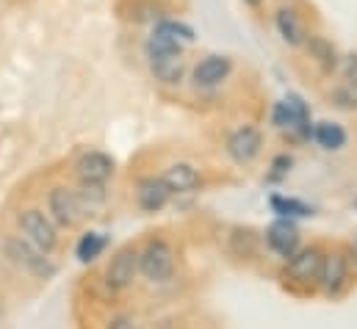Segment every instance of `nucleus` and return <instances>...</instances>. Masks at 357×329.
Segmentation results:
<instances>
[{
	"label": "nucleus",
	"mask_w": 357,
	"mask_h": 329,
	"mask_svg": "<svg viewBox=\"0 0 357 329\" xmlns=\"http://www.w3.org/2000/svg\"><path fill=\"white\" fill-rule=\"evenodd\" d=\"M347 280H349V263L344 254H330L324 257V266H321V277H319V285L327 296H338L344 288H347Z\"/></svg>",
	"instance_id": "nucleus-10"
},
{
	"label": "nucleus",
	"mask_w": 357,
	"mask_h": 329,
	"mask_svg": "<svg viewBox=\"0 0 357 329\" xmlns=\"http://www.w3.org/2000/svg\"><path fill=\"white\" fill-rule=\"evenodd\" d=\"M139 271L150 282H167L175 274V252L167 241L155 238L139 252Z\"/></svg>",
	"instance_id": "nucleus-2"
},
{
	"label": "nucleus",
	"mask_w": 357,
	"mask_h": 329,
	"mask_svg": "<svg viewBox=\"0 0 357 329\" xmlns=\"http://www.w3.org/2000/svg\"><path fill=\"white\" fill-rule=\"evenodd\" d=\"M75 171L81 177V183H105L111 174H114V161L105 155V153H86L78 164Z\"/></svg>",
	"instance_id": "nucleus-13"
},
{
	"label": "nucleus",
	"mask_w": 357,
	"mask_h": 329,
	"mask_svg": "<svg viewBox=\"0 0 357 329\" xmlns=\"http://www.w3.org/2000/svg\"><path fill=\"white\" fill-rule=\"evenodd\" d=\"M147 59H150V70L158 83L175 86L185 75V59H183V45L153 33L147 39Z\"/></svg>",
	"instance_id": "nucleus-1"
},
{
	"label": "nucleus",
	"mask_w": 357,
	"mask_h": 329,
	"mask_svg": "<svg viewBox=\"0 0 357 329\" xmlns=\"http://www.w3.org/2000/svg\"><path fill=\"white\" fill-rule=\"evenodd\" d=\"M153 33L167 36V39H172V42H178V45L194 42V31H191L188 25H183V22H175V20H158Z\"/></svg>",
	"instance_id": "nucleus-19"
},
{
	"label": "nucleus",
	"mask_w": 357,
	"mask_h": 329,
	"mask_svg": "<svg viewBox=\"0 0 357 329\" xmlns=\"http://www.w3.org/2000/svg\"><path fill=\"white\" fill-rule=\"evenodd\" d=\"M105 249V236L102 233H86L81 241H78V260L81 263H91L100 257V252Z\"/></svg>",
	"instance_id": "nucleus-20"
},
{
	"label": "nucleus",
	"mask_w": 357,
	"mask_h": 329,
	"mask_svg": "<svg viewBox=\"0 0 357 329\" xmlns=\"http://www.w3.org/2000/svg\"><path fill=\"white\" fill-rule=\"evenodd\" d=\"M6 254L11 263H17L20 268H25L28 274L33 277H50L56 271V266L45 257L42 249H36L31 241H22V238H8L6 241Z\"/></svg>",
	"instance_id": "nucleus-3"
},
{
	"label": "nucleus",
	"mask_w": 357,
	"mask_h": 329,
	"mask_svg": "<svg viewBox=\"0 0 357 329\" xmlns=\"http://www.w3.org/2000/svg\"><path fill=\"white\" fill-rule=\"evenodd\" d=\"M333 97L338 100V105H341V108H357V94H355V89H352V86H349L347 91H344V89H338Z\"/></svg>",
	"instance_id": "nucleus-23"
},
{
	"label": "nucleus",
	"mask_w": 357,
	"mask_h": 329,
	"mask_svg": "<svg viewBox=\"0 0 357 329\" xmlns=\"http://www.w3.org/2000/svg\"><path fill=\"white\" fill-rule=\"evenodd\" d=\"M305 47H307L310 59H313L324 72H333V70L338 67V50H335V45H333L327 36L313 33V36L305 39Z\"/></svg>",
	"instance_id": "nucleus-14"
},
{
	"label": "nucleus",
	"mask_w": 357,
	"mask_h": 329,
	"mask_svg": "<svg viewBox=\"0 0 357 329\" xmlns=\"http://www.w3.org/2000/svg\"><path fill=\"white\" fill-rule=\"evenodd\" d=\"M261 147H264V136L258 128L252 125H244L238 128L230 139H227V153L236 164H252L258 155H261Z\"/></svg>",
	"instance_id": "nucleus-7"
},
{
	"label": "nucleus",
	"mask_w": 357,
	"mask_h": 329,
	"mask_svg": "<svg viewBox=\"0 0 357 329\" xmlns=\"http://www.w3.org/2000/svg\"><path fill=\"white\" fill-rule=\"evenodd\" d=\"M266 244L274 249L280 257L288 260V257L299 249V230H296V224L288 222V219H277L266 230Z\"/></svg>",
	"instance_id": "nucleus-11"
},
{
	"label": "nucleus",
	"mask_w": 357,
	"mask_h": 329,
	"mask_svg": "<svg viewBox=\"0 0 357 329\" xmlns=\"http://www.w3.org/2000/svg\"><path fill=\"white\" fill-rule=\"evenodd\" d=\"M344 81H347V86L357 89V56L355 53L344 59Z\"/></svg>",
	"instance_id": "nucleus-22"
},
{
	"label": "nucleus",
	"mask_w": 357,
	"mask_h": 329,
	"mask_svg": "<svg viewBox=\"0 0 357 329\" xmlns=\"http://www.w3.org/2000/svg\"><path fill=\"white\" fill-rule=\"evenodd\" d=\"M136 271H139V252L133 247H122L105 268V282H108V288L122 291L136 280Z\"/></svg>",
	"instance_id": "nucleus-6"
},
{
	"label": "nucleus",
	"mask_w": 357,
	"mask_h": 329,
	"mask_svg": "<svg viewBox=\"0 0 357 329\" xmlns=\"http://www.w3.org/2000/svg\"><path fill=\"white\" fill-rule=\"evenodd\" d=\"M230 72H233V61L227 56H205L194 70V83L202 89H211V86L227 81Z\"/></svg>",
	"instance_id": "nucleus-12"
},
{
	"label": "nucleus",
	"mask_w": 357,
	"mask_h": 329,
	"mask_svg": "<svg viewBox=\"0 0 357 329\" xmlns=\"http://www.w3.org/2000/svg\"><path fill=\"white\" fill-rule=\"evenodd\" d=\"M17 222H20V230L25 233V241H31L42 252H53L56 249V244H59L56 227L42 211H22Z\"/></svg>",
	"instance_id": "nucleus-4"
},
{
	"label": "nucleus",
	"mask_w": 357,
	"mask_h": 329,
	"mask_svg": "<svg viewBox=\"0 0 357 329\" xmlns=\"http://www.w3.org/2000/svg\"><path fill=\"white\" fill-rule=\"evenodd\" d=\"M321 266H324L321 249H316V247L296 249V252L288 257V277H291L294 282L310 285V282H319Z\"/></svg>",
	"instance_id": "nucleus-5"
},
{
	"label": "nucleus",
	"mask_w": 357,
	"mask_h": 329,
	"mask_svg": "<svg viewBox=\"0 0 357 329\" xmlns=\"http://www.w3.org/2000/svg\"><path fill=\"white\" fill-rule=\"evenodd\" d=\"M105 329H136V327H133V321H130L128 316H116Z\"/></svg>",
	"instance_id": "nucleus-25"
},
{
	"label": "nucleus",
	"mask_w": 357,
	"mask_h": 329,
	"mask_svg": "<svg viewBox=\"0 0 357 329\" xmlns=\"http://www.w3.org/2000/svg\"><path fill=\"white\" fill-rule=\"evenodd\" d=\"M136 199L139 208L147 213H158L161 208H167V202L172 199V188L167 185L164 177H144L136 188Z\"/></svg>",
	"instance_id": "nucleus-9"
},
{
	"label": "nucleus",
	"mask_w": 357,
	"mask_h": 329,
	"mask_svg": "<svg viewBox=\"0 0 357 329\" xmlns=\"http://www.w3.org/2000/svg\"><path fill=\"white\" fill-rule=\"evenodd\" d=\"M274 169H277V177H280V174H285V171H288V169H291V155H280V158H274Z\"/></svg>",
	"instance_id": "nucleus-24"
},
{
	"label": "nucleus",
	"mask_w": 357,
	"mask_h": 329,
	"mask_svg": "<svg viewBox=\"0 0 357 329\" xmlns=\"http://www.w3.org/2000/svg\"><path fill=\"white\" fill-rule=\"evenodd\" d=\"M50 213L59 224L75 227L84 219V199L70 188H53L50 191Z\"/></svg>",
	"instance_id": "nucleus-8"
},
{
	"label": "nucleus",
	"mask_w": 357,
	"mask_h": 329,
	"mask_svg": "<svg viewBox=\"0 0 357 329\" xmlns=\"http://www.w3.org/2000/svg\"><path fill=\"white\" fill-rule=\"evenodd\" d=\"M164 180H167V185L172 188V194H175V191H178V194L194 191V188H199V183H202L199 171H197L191 164H172L169 169H167Z\"/></svg>",
	"instance_id": "nucleus-16"
},
{
	"label": "nucleus",
	"mask_w": 357,
	"mask_h": 329,
	"mask_svg": "<svg viewBox=\"0 0 357 329\" xmlns=\"http://www.w3.org/2000/svg\"><path fill=\"white\" fill-rule=\"evenodd\" d=\"M164 11L167 8L158 0H125L122 3V17L130 22H158Z\"/></svg>",
	"instance_id": "nucleus-15"
},
{
	"label": "nucleus",
	"mask_w": 357,
	"mask_h": 329,
	"mask_svg": "<svg viewBox=\"0 0 357 329\" xmlns=\"http://www.w3.org/2000/svg\"><path fill=\"white\" fill-rule=\"evenodd\" d=\"M313 139L324 150H341L347 144V130L341 125H335V122H319L313 128Z\"/></svg>",
	"instance_id": "nucleus-18"
},
{
	"label": "nucleus",
	"mask_w": 357,
	"mask_h": 329,
	"mask_svg": "<svg viewBox=\"0 0 357 329\" xmlns=\"http://www.w3.org/2000/svg\"><path fill=\"white\" fill-rule=\"evenodd\" d=\"M247 3H250V6H261V0H247Z\"/></svg>",
	"instance_id": "nucleus-26"
},
{
	"label": "nucleus",
	"mask_w": 357,
	"mask_h": 329,
	"mask_svg": "<svg viewBox=\"0 0 357 329\" xmlns=\"http://www.w3.org/2000/svg\"><path fill=\"white\" fill-rule=\"evenodd\" d=\"M274 22H277L280 36H282L288 45H302V42H305V31H302V25H299V20H296V14H294L291 8H280V11L274 14Z\"/></svg>",
	"instance_id": "nucleus-17"
},
{
	"label": "nucleus",
	"mask_w": 357,
	"mask_h": 329,
	"mask_svg": "<svg viewBox=\"0 0 357 329\" xmlns=\"http://www.w3.org/2000/svg\"><path fill=\"white\" fill-rule=\"evenodd\" d=\"M271 208H274L277 213H282V216H310V213H313L305 202H299V199H285V197H271Z\"/></svg>",
	"instance_id": "nucleus-21"
}]
</instances>
